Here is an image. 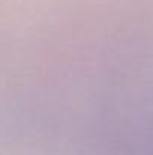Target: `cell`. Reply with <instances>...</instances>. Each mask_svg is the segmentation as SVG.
Masks as SVG:
<instances>
[{
	"mask_svg": "<svg viewBox=\"0 0 153 155\" xmlns=\"http://www.w3.org/2000/svg\"><path fill=\"white\" fill-rule=\"evenodd\" d=\"M152 154H153V152H152Z\"/></svg>",
	"mask_w": 153,
	"mask_h": 155,
	"instance_id": "6da1fadb",
	"label": "cell"
}]
</instances>
